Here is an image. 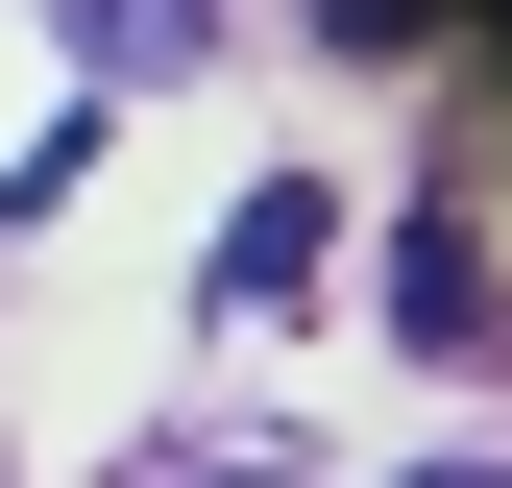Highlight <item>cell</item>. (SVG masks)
<instances>
[{"label":"cell","instance_id":"6da1fadb","mask_svg":"<svg viewBox=\"0 0 512 488\" xmlns=\"http://www.w3.org/2000/svg\"><path fill=\"white\" fill-rule=\"evenodd\" d=\"M317 244H342V220H317V171H269V196L220 220V269H196V318H293V293H317Z\"/></svg>","mask_w":512,"mask_h":488},{"label":"cell","instance_id":"7a4b0ae2","mask_svg":"<svg viewBox=\"0 0 512 488\" xmlns=\"http://www.w3.org/2000/svg\"><path fill=\"white\" fill-rule=\"evenodd\" d=\"M391 342H415V366H488V244H464V196L391 244Z\"/></svg>","mask_w":512,"mask_h":488},{"label":"cell","instance_id":"3957f363","mask_svg":"<svg viewBox=\"0 0 512 488\" xmlns=\"http://www.w3.org/2000/svg\"><path fill=\"white\" fill-rule=\"evenodd\" d=\"M196 49V0H98V74H171Z\"/></svg>","mask_w":512,"mask_h":488}]
</instances>
